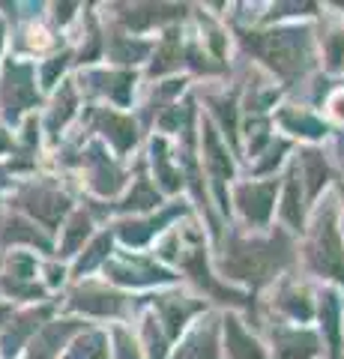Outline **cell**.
<instances>
[{
    "label": "cell",
    "instance_id": "cell-1",
    "mask_svg": "<svg viewBox=\"0 0 344 359\" xmlns=\"http://www.w3.org/2000/svg\"><path fill=\"white\" fill-rule=\"evenodd\" d=\"M287 261H291V243L284 233H273L270 240H234L221 261V269L231 278L263 287Z\"/></svg>",
    "mask_w": 344,
    "mask_h": 359
},
{
    "label": "cell",
    "instance_id": "cell-2",
    "mask_svg": "<svg viewBox=\"0 0 344 359\" xmlns=\"http://www.w3.org/2000/svg\"><path fill=\"white\" fill-rule=\"evenodd\" d=\"M246 45L266 60L287 81L299 78L312 63L308 30H273V33H246Z\"/></svg>",
    "mask_w": 344,
    "mask_h": 359
},
{
    "label": "cell",
    "instance_id": "cell-3",
    "mask_svg": "<svg viewBox=\"0 0 344 359\" xmlns=\"http://www.w3.org/2000/svg\"><path fill=\"white\" fill-rule=\"evenodd\" d=\"M305 257H308V266H312L317 276L338 278L344 285V245H341V233H338L332 207L320 210L315 231H312V240L305 245Z\"/></svg>",
    "mask_w": 344,
    "mask_h": 359
},
{
    "label": "cell",
    "instance_id": "cell-4",
    "mask_svg": "<svg viewBox=\"0 0 344 359\" xmlns=\"http://www.w3.org/2000/svg\"><path fill=\"white\" fill-rule=\"evenodd\" d=\"M39 105L36 66L25 60H6L0 75V111L6 123H18L25 111Z\"/></svg>",
    "mask_w": 344,
    "mask_h": 359
},
{
    "label": "cell",
    "instance_id": "cell-5",
    "mask_svg": "<svg viewBox=\"0 0 344 359\" xmlns=\"http://www.w3.org/2000/svg\"><path fill=\"white\" fill-rule=\"evenodd\" d=\"M15 207L27 212L33 224H42L46 231H57L63 216L69 212V198L48 183H30L18 189Z\"/></svg>",
    "mask_w": 344,
    "mask_h": 359
},
{
    "label": "cell",
    "instance_id": "cell-6",
    "mask_svg": "<svg viewBox=\"0 0 344 359\" xmlns=\"http://www.w3.org/2000/svg\"><path fill=\"white\" fill-rule=\"evenodd\" d=\"M51 306H39V309H27L9 318L4 327H0V353L6 359H13L21 353V347L30 341V335H36L42 330V320H48Z\"/></svg>",
    "mask_w": 344,
    "mask_h": 359
},
{
    "label": "cell",
    "instance_id": "cell-7",
    "mask_svg": "<svg viewBox=\"0 0 344 359\" xmlns=\"http://www.w3.org/2000/svg\"><path fill=\"white\" fill-rule=\"evenodd\" d=\"M105 273L111 282L117 285H153V282H171L168 269L156 266L153 261H144V257H129V255H117L114 261L105 264Z\"/></svg>",
    "mask_w": 344,
    "mask_h": 359
},
{
    "label": "cell",
    "instance_id": "cell-8",
    "mask_svg": "<svg viewBox=\"0 0 344 359\" xmlns=\"http://www.w3.org/2000/svg\"><path fill=\"white\" fill-rule=\"evenodd\" d=\"M69 306L75 311L93 314V318H117L126 306V297H120L117 290L99 287V285H81V287L72 290Z\"/></svg>",
    "mask_w": 344,
    "mask_h": 359
},
{
    "label": "cell",
    "instance_id": "cell-9",
    "mask_svg": "<svg viewBox=\"0 0 344 359\" xmlns=\"http://www.w3.org/2000/svg\"><path fill=\"white\" fill-rule=\"evenodd\" d=\"M81 327H84L81 320H51V323H42V330L33 335V341L27 344V356L25 359H54L63 351V344L69 341Z\"/></svg>",
    "mask_w": 344,
    "mask_h": 359
},
{
    "label": "cell",
    "instance_id": "cell-10",
    "mask_svg": "<svg viewBox=\"0 0 344 359\" xmlns=\"http://www.w3.org/2000/svg\"><path fill=\"white\" fill-rule=\"evenodd\" d=\"M275 189H279L275 180H266V183H242L237 189V204L242 210V216H246L252 224H266L270 222Z\"/></svg>",
    "mask_w": 344,
    "mask_h": 359
},
{
    "label": "cell",
    "instance_id": "cell-11",
    "mask_svg": "<svg viewBox=\"0 0 344 359\" xmlns=\"http://www.w3.org/2000/svg\"><path fill=\"white\" fill-rule=\"evenodd\" d=\"M84 165L90 168V186L96 195H114L120 186H123V171L105 156L102 144H90L84 156Z\"/></svg>",
    "mask_w": 344,
    "mask_h": 359
},
{
    "label": "cell",
    "instance_id": "cell-12",
    "mask_svg": "<svg viewBox=\"0 0 344 359\" xmlns=\"http://www.w3.org/2000/svg\"><path fill=\"white\" fill-rule=\"evenodd\" d=\"M204 159H207V168H209V177H213V183L219 189V201L221 207H225V183L231 177H234V168H231V159H228V150L221 147L219 141V132L213 129V123H204ZM228 210V207H225Z\"/></svg>",
    "mask_w": 344,
    "mask_h": 359
},
{
    "label": "cell",
    "instance_id": "cell-13",
    "mask_svg": "<svg viewBox=\"0 0 344 359\" xmlns=\"http://www.w3.org/2000/svg\"><path fill=\"white\" fill-rule=\"evenodd\" d=\"M273 341H275V359H312L320 351L317 335L308 330L279 327L273 330Z\"/></svg>",
    "mask_w": 344,
    "mask_h": 359
},
{
    "label": "cell",
    "instance_id": "cell-14",
    "mask_svg": "<svg viewBox=\"0 0 344 359\" xmlns=\"http://www.w3.org/2000/svg\"><path fill=\"white\" fill-rule=\"evenodd\" d=\"M0 243L4 245H30V249H39V252H54L51 249V240L42 233L36 224L25 216H9L0 228Z\"/></svg>",
    "mask_w": 344,
    "mask_h": 359
},
{
    "label": "cell",
    "instance_id": "cell-15",
    "mask_svg": "<svg viewBox=\"0 0 344 359\" xmlns=\"http://www.w3.org/2000/svg\"><path fill=\"white\" fill-rule=\"evenodd\" d=\"M96 126L117 147V153H126L129 147H135V141H138V129H135V123H132V117L117 114V111H99Z\"/></svg>",
    "mask_w": 344,
    "mask_h": 359
},
{
    "label": "cell",
    "instance_id": "cell-16",
    "mask_svg": "<svg viewBox=\"0 0 344 359\" xmlns=\"http://www.w3.org/2000/svg\"><path fill=\"white\" fill-rule=\"evenodd\" d=\"M186 13V6H156V4H141V6H123L120 21L132 30H150L153 25H162L168 18H180Z\"/></svg>",
    "mask_w": 344,
    "mask_h": 359
},
{
    "label": "cell",
    "instance_id": "cell-17",
    "mask_svg": "<svg viewBox=\"0 0 344 359\" xmlns=\"http://www.w3.org/2000/svg\"><path fill=\"white\" fill-rule=\"evenodd\" d=\"M183 269H186V273L192 276L201 287H207V294H209V297H216V299H221V302H237V306L242 302L240 294H234V290H225L213 276L207 273V261H204V252H201V249H192V252L183 257Z\"/></svg>",
    "mask_w": 344,
    "mask_h": 359
},
{
    "label": "cell",
    "instance_id": "cell-18",
    "mask_svg": "<svg viewBox=\"0 0 344 359\" xmlns=\"http://www.w3.org/2000/svg\"><path fill=\"white\" fill-rule=\"evenodd\" d=\"M225 347L231 359H266L263 347L242 330V323L237 318H225Z\"/></svg>",
    "mask_w": 344,
    "mask_h": 359
},
{
    "label": "cell",
    "instance_id": "cell-19",
    "mask_svg": "<svg viewBox=\"0 0 344 359\" xmlns=\"http://www.w3.org/2000/svg\"><path fill=\"white\" fill-rule=\"evenodd\" d=\"M156 306L162 311L165 327H168V335H180V330L186 327V320L192 318L195 311H201L204 302H188L183 297H159Z\"/></svg>",
    "mask_w": 344,
    "mask_h": 359
},
{
    "label": "cell",
    "instance_id": "cell-20",
    "mask_svg": "<svg viewBox=\"0 0 344 359\" xmlns=\"http://www.w3.org/2000/svg\"><path fill=\"white\" fill-rule=\"evenodd\" d=\"M63 240L57 245V255L60 257H72V255H78V249L84 245V240L90 237V216L87 212H72L69 222L63 224Z\"/></svg>",
    "mask_w": 344,
    "mask_h": 359
},
{
    "label": "cell",
    "instance_id": "cell-21",
    "mask_svg": "<svg viewBox=\"0 0 344 359\" xmlns=\"http://www.w3.org/2000/svg\"><path fill=\"white\" fill-rule=\"evenodd\" d=\"M75 108H78V93H75L72 81H63L60 93H57V99H54V105H51V111H48V120H46L48 132L57 135V132L66 126V123H69V117L75 114Z\"/></svg>",
    "mask_w": 344,
    "mask_h": 359
},
{
    "label": "cell",
    "instance_id": "cell-22",
    "mask_svg": "<svg viewBox=\"0 0 344 359\" xmlns=\"http://www.w3.org/2000/svg\"><path fill=\"white\" fill-rule=\"evenodd\" d=\"M177 212H183V207H174V210H168V212H162L159 219H150V222H123V224H117V228H120L117 233H120V237H123V243H129V245H144V243L153 237V233L162 228L165 222L174 219Z\"/></svg>",
    "mask_w": 344,
    "mask_h": 359
},
{
    "label": "cell",
    "instance_id": "cell-23",
    "mask_svg": "<svg viewBox=\"0 0 344 359\" xmlns=\"http://www.w3.org/2000/svg\"><path fill=\"white\" fill-rule=\"evenodd\" d=\"M338 314H341L338 299H336V294H329V290H326V294L320 297V320H324V330H326V335H329V353H332V359H338V353H341Z\"/></svg>",
    "mask_w": 344,
    "mask_h": 359
},
{
    "label": "cell",
    "instance_id": "cell-24",
    "mask_svg": "<svg viewBox=\"0 0 344 359\" xmlns=\"http://www.w3.org/2000/svg\"><path fill=\"white\" fill-rule=\"evenodd\" d=\"M303 180L308 183V198H317V192L329 180V165L317 150H305L303 153Z\"/></svg>",
    "mask_w": 344,
    "mask_h": 359
},
{
    "label": "cell",
    "instance_id": "cell-25",
    "mask_svg": "<svg viewBox=\"0 0 344 359\" xmlns=\"http://www.w3.org/2000/svg\"><path fill=\"white\" fill-rule=\"evenodd\" d=\"M279 123L294 132V135H303V138H324L326 135V126L320 120H315L312 114H305V111H282L279 114Z\"/></svg>",
    "mask_w": 344,
    "mask_h": 359
},
{
    "label": "cell",
    "instance_id": "cell-26",
    "mask_svg": "<svg viewBox=\"0 0 344 359\" xmlns=\"http://www.w3.org/2000/svg\"><path fill=\"white\" fill-rule=\"evenodd\" d=\"M282 216L287 219L291 228H303V195H299V168H294L287 174V186H284V204H282Z\"/></svg>",
    "mask_w": 344,
    "mask_h": 359
},
{
    "label": "cell",
    "instance_id": "cell-27",
    "mask_svg": "<svg viewBox=\"0 0 344 359\" xmlns=\"http://www.w3.org/2000/svg\"><path fill=\"white\" fill-rule=\"evenodd\" d=\"M4 278L36 282V255H30V252H9L6 261H4Z\"/></svg>",
    "mask_w": 344,
    "mask_h": 359
},
{
    "label": "cell",
    "instance_id": "cell-28",
    "mask_svg": "<svg viewBox=\"0 0 344 359\" xmlns=\"http://www.w3.org/2000/svg\"><path fill=\"white\" fill-rule=\"evenodd\" d=\"M177 66H180V39H177V33L171 30L156 48V60L150 66V75H165V72L177 69Z\"/></svg>",
    "mask_w": 344,
    "mask_h": 359
},
{
    "label": "cell",
    "instance_id": "cell-29",
    "mask_svg": "<svg viewBox=\"0 0 344 359\" xmlns=\"http://www.w3.org/2000/svg\"><path fill=\"white\" fill-rule=\"evenodd\" d=\"M159 192L150 186V180L147 177H138L135 180V186H132V192H129V198L120 204V210H153V207H159Z\"/></svg>",
    "mask_w": 344,
    "mask_h": 359
},
{
    "label": "cell",
    "instance_id": "cell-30",
    "mask_svg": "<svg viewBox=\"0 0 344 359\" xmlns=\"http://www.w3.org/2000/svg\"><path fill=\"white\" fill-rule=\"evenodd\" d=\"M153 165H156V180H162V186L168 189V192H177L183 183V177L174 171L171 162H168V147H165V141H153Z\"/></svg>",
    "mask_w": 344,
    "mask_h": 359
},
{
    "label": "cell",
    "instance_id": "cell-31",
    "mask_svg": "<svg viewBox=\"0 0 344 359\" xmlns=\"http://www.w3.org/2000/svg\"><path fill=\"white\" fill-rule=\"evenodd\" d=\"M72 359H108V339L102 332H84L69 351Z\"/></svg>",
    "mask_w": 344,
    "mask_h": 359
},
{
    "label": "cell",
    "instance_id": "cell-32",
    "mask_svg": "<svg viewBox=\"0 0 344 359\" xmlns=\"http://www.w3.org/2000/svg\"><path fill=\"white\" fill-rule=\"evenodd\" d=\"M99 81H105L102 87V93H108L111 99H114V102H120V105H126L129 102V93H132V81H135V78H132L129 72H108V75H96Z\"/></svg>",
    "mask_w": 344,
    "mask_h": 359
},
{
    "label": "cell",
    "instance_id": "cell-33",
    "mask_svg": "<svg viewBox=\"0 0 344 359\" xmlns=\"http://www.w3.org/2000/svg\"><path fill=\"white\" fill-rule=\"evenodd\" d=\"M108 252H111V233H102V237L93 240V245L87 249V255L78 257V264H75V269H72V276L90 273V269H93L99 261H102V257H108Z\"/></svg>",
    "mask_w": 344,
    "mask_h": 359
},
{
    "label": "cell",
    "instance_id": "cell-34",
    "mask_svg": "<svg viewBox=\"0 0 344 359\" xmlns=\"http://www.w3.org/2000/svg\"><path fill=\"white\" fill-rule=\"evenodd\" d=\"M279 306H282L287 314H291V318H299V320H308V318H312V302H308L305 290H296V287L284 290L282 299H279Z\"/></svg>",
    "mask_w": 344,
    "mask_h": 359
},
{
    "label": "cell",
    "instance_id": "cell-35",
    "mask_svg": "<svg viewBox=\"0 0 344 359\" xmlns=\"http://www.w3.org/2000/svg\"><path fill=\"white\" fill-rule=\"evenodd\" d=\"M69 60H72V51L54 54L51 60H46V63L39 66V84L46 87V90H51L54 84H57V78L66 72V66H69Z\"/></svg>",
    "mask_w": 344,
    "mask_h": 359
},
{
    "label": "cell",
    "instance_id": "cell-36",
    "mask_svg": "<svg viewBox=\"0 0 344 359\" xmlns=\"http://www.w3.org/2000/svg\"><path fill=\"white\" fill-rule=\"evenodd\" d=\"M147 51H150L147 42H129L126 36H114V48H111V57L120 60V63H135V60H141Z\"/></svg>",
    "mask_w": 344,
    "mask_h": 359
},
{
    "label": "cell",
    "instance_id": "cell-37",
    "mask_svg": "<svg viewBox=\"0 0 344 359\" xmlns=\"http://www.w3.org/2000/svg\"><path fill=\"white\" fill-rule=\"evenodd\" d=\"M324 51H326V66L332 72H338L344 66V33L341 30L329 33V36L324 39Z\"/></svg>",
    "mask_w": 344,
    "mask_h": 359
},
{
    "label": "cell",
    "instance_id": "cell-38",
    "mask_svg": "<svg viewBox=\"0 0 344 359\" xmlns=\"http://www.w3.org/2000/svg\"><path fill=\"white\" fill-rule=\"evenodd\" d=\"M183 359H216V347H213V335L209 332H201L198 339L186 347Z\"/></svg>",
    "mask_w": 344,
    "mask_h": 359
},
{
    "label": "cell",
    "instance_id": "cell-39",
    "mask_svg": "<svg viewBox=\"0 0 344 359\" xmlns=\"http://www.w3.org/2000/svg\"><path fill=\"white\" fill-rule=\"evenodd\" d=\"M216 114L221 120V126H225V132L231 135V141H234L237 135V108H234V99H216Z\"/></svg>",
    "mask_w": 344,
    "mask_h": 359
},
{
    "label": "cell",
    "instance_id": "cell-40",
    "mask_svg": "<svg viewBox=\"0 0 344 359\" xmlns=\"http://www.w3.org/2000/svg\"><path fill=\"white\" fill-rule=\"evenodd\" d=\"M144 339H147V347H150V359H165V339L156 330V320L153 318L144 320Z\"/></svg>",
    "mask_w": 344,
    "mask_h": 359
},
{
    "label": "cell",
    "instance_id": "cell-41",
    "mask_svg": "<svg viewBox=\"0 0 344 359\" xmlns=\"http://www.w3.org/2000/svg\"><path fill=\"white\" fill-rule=\"evenodd\" d=\"M114 341H117V359H141V351L129 339L126 330H114Z\"/></svg>",
    "mask_w": 344,
    "mask_h": 359
},
{
    "label": "cell",
    "instance_id": "cell-42",
    "mask_svg": "<svg viewBox=\"0 0 344 359\" xmlns=\"http://www.w3.org/2000/svg\"><path fill=\"white\" fill-rule=\"evenodd\" d=\"M284 150H287V144H284V141H275L273 147H270V153H266V156H270V159H266V162H261V165H258V174L270 171L273 165H279V162H282V153H284Z\"/></svg>",
    "mask_w": 344,
    "mask_h": 359
},
{
    "label": "cell",
    "instance_id": "cell-43",
    "mask_svg": "<svg viewBox=\"0 0 344 359\" xmlns=\"http://www.w3.org/2000/svg\"><path fill=\"white\" fill-rule=\"evenodd\" d=\"M15 150V138H13V132H9L4 123H0V156H6V153H13Z\"/></svg>",
    "mask_w": 344,
    "mask_h": 359
},
{
    "label": "cell",
    "instance_id": "cell-44",
    "mask_svg": "<svg viewBox=\"0 0 344 359\" xmlns=\"http://www.w3.org/2000/svg\"><path fill=\"white\" fill-rule=\"evenodd\" d=\"M329 111H332V117L344 120V93H336L329 99Z\"/></svg>",
    "mask_w": 344,
    "mask_h": 359
},
{
    "label": "cell",
    "instance_id": "cell-45",
    "mask_svg": "<svg viewBox=\"0 0 344 359\" xmlns=\"http://www.w3.org/2000/svg\"><path fill=\"white\" fill-rule=\"evenodd\" d=\"M54 9H57V21H60V25H66V21L72 18V9H78V6H75V4H63V6H54Z\"/></svg>",
    "mask_w": 344,
    "mask_h": 359
},
{
    "label": "cell",
    "instance_id": "cell-46",
    "mask_svg": "<svg viewBox=\"0 0 344 359\" xmlns=\"http://www.w3.org/2000/svg\"><path fill=\"white\" fill-rule=\"evenodd\" d=\"M60 282H63V269L51 266V269H48V285H60Z\"/></svg>",
    "mask_w": 344,
    "mask_h": 359
},
{
    "label": "cell",
    "instance_id": "cell-47",
    "mask_svg": "<svg viewBox=\"0 0 344 359\" xmlns=\"http://www.w3.org/2000/svg\"><path fill=\"white\" fill-rule=\"evenodd\" d=\"M4 42H6V25H4V18H0V54H4Z\"/></svg>",
    "mask_w": 344,
    "mask_h": 359
},
{
    "label": "cell",
    "instance_id": "cell-48",
    "mask_svg": "<svg viewBox=\"0 0 344 359\" xmlns=\"http://www.w3.org/2000/svg\"><path fill=\"white\" fill-rule=\"evenodd\" d=\"M0 186H6V171H4V165H0Z\"/></svg>",
    "mask_w": 344,
    "mask_h": 359
},
{
    "label": "cell",
    "instance_id": "cell-49",
    "mask_svg": "<svg viewBox=\"0 0 344 359\" xmlns=\"http://www.w3.org/2000/svg\"><path fill=\"white\" fill-rule=\"evenodd\" d=\"M341 195H344V183H341Z\"/></svg>",
    "mask_w": 344,
    "mask_h": 359
}]
</instances>
